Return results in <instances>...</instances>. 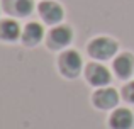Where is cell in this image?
Masks as SVG:
<instances>
[{"instance_id": "obj_1", "label": "cell", "mask_w": 134, "mask_h": 129, "mask_svg": "<svg viewBox=\"0 0 134 129\" xmlns=\"http://www.w3.org/2000/svg\"><path fill=\"white\" fill-rule=\"evenodd\" d=\"M82 68H83V60H82L78 51L66 49L59 54L58 70L65 78H76V76H80Z\"/></svg>"}, {"instance_id": "obj_2", "label": "cell", "mask_w": 134, "mask_h": 129, "mask_svg": "<svg viewBox=\"0 0 134 129\" xmlns=\"http://www.w3.org/2000/svg\"><path fill=\"white\" fill-rule=\"evenodd\" d=\"M88 54L93 60L97 61H105V60H110L112 56H115L119 49V44L117 41L110 39V37H105V36H100V37H95L88 43Z\"/></svg>"}, {"instance_id": "obj_3", "label": "cell", "mask_w": 134, "mask_h": 129, "mask_svg": "<svg viewBox=\"0 0 134 129\" xmlns=\"http://www.w3.org/2000/svg\"><path fill=\"white\" fill-rule=\"evenodd\" d=\"M73 41V29L65 24H58L53 26V29L48 32V43L49 49H63V48L70 46Z\"/></svg>"}, {"instance_id": "obj_4", "label": "cell", "mask_w": 134, "mask_h": 129, "mask_svg": "<svg viewBox=\"0 0 134 129\" xmlns=\"http://www.w3.org/2000/svg\"><path fill=\"white\" fill-rule=\"evenodd\" d=\"M85 78L92 87L100 88V87H107L109 83H110L112 75H110L107 66L93 61V63H88L85 66Z\"/></svg>"}, {"instance_id": "obj_5", "label": "cell", "mask_w": 134, "mask_h": 129, "mask_svg": "<svg viewBox=\"0 0 134 129\" xmlns=\"http://www.w3.org/2000/svg\"><path fill=\"white\" fill-rule=\"evenodd\" d=\"M92 104L100 110L115 109L119 104V92L112 87H100L92 93Z\"/></svg>"}, {"instance_id": "obj_6", "label": "cell", "mask_w": 134, "mask_h": 129, "mask_svg": "<svg viewBox=\"0 0 134 129\" xmlns=\"http://www.w3.org/2000/svg\"><path fill=\"white\" fill-rule=\"evenodd\" d=\"M37 10H39L41 19L44 20L49 26H58L59 22L65 17V10L59 5L58 2H53V0H43V2L37 5Z\"/></svg>"}, {"instance_id": "obj_7", "label": "cell", "mask_w": 134, "mask_h": 129, "mask_svg": "<svg viewBox=\"0 0 134 129\" xmlns=\"http://www.w3.org/2000/svg\"><path fill=\"white\" fill-rule=\"evenodd\" d=\"M134 126V114L127 107H117L109 117L110 129H132Z\"/></svg>"}, {"instance_id": "obj_8", "label": "cell", "mask_w": 134, "mask_h": 129, "mask_svg": "<svg viewBox=\"0 0 134 129\" xmlns=\"http://www.w3.org/2000/svg\"><path fill=\"white\" fill-rule=\"evenodd\" d=\"M114 73L119 76L121 80H127L132 76L134 73V56L132 53H121L114 58V63H112Z\"/></svg>"}, {"instance_id": "obj_9", "label": "cell", "mask_w": 134, "mask_h": 129, "mask_svg": "<svg viewBox=\"0 0 134 129\" xmlns=\"http://www.w3.org/2000/svg\"><path fill=\"white\" fill-rule=\"evenodd\" d=\"M3 10L14 17H27L34 10V0H3Z\"/></svg>"}, {"instance_id": "obj_10", "label": "cell", "mask_w": 134, "mask_h": 129, "mask_svg": "<svg viewBox=\"0 0 134 129\" xmlns=\"http://www.w3.org/2000/svg\"><path fill=\"white\" fill-rule=\"evenodd\" d=\"M22 36V27L15 19H2L0 20V41L14 43L20 39Z\"/></svg>"}, {"instance_id": "obj_11", "label": "cell", "mask_w": 134, "mask_h": 129, "mask_svg": "<svg viewBox=\"0 0 134 129\" xmlns=\"http://www.w3.org/2000/svg\"><path fill=\"white\" fill-rule=\"evenodd\" d=\"M22 43L26 46H37L41 41L44 39V27L39 22H29L24 26L22 36H20Z\"/></svg>"}, {"instance_id": "obj_12", "label": "cell", "mask_w": 134, "mask_h": 129, "mask_svg": "<svg viewBox=\"0 0 134 129\" xmlns=\"http://www.w3.org/2000/svg\"><path fill=\"white\" fill-rule=\"evenodd\" d=\"M121 95H122V99H124L126 102L134 104V80H132V82H129V83H126V85L122 87Z\"/></svg>"}]
</instances>
